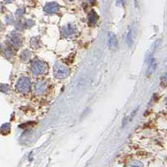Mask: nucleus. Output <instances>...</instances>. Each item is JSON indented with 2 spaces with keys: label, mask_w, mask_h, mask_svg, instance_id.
<instances>
[{
  "label": "nucleus",
  "mask_w": 167,
  "mask_h": 167,
  "mask_svg": "<svg viewBox=\"0 0 167 167\" xmlns=\"http://www.w3.org/2000/svg\"><path fill=\"white\" fill-rule=\"evenodd\" d=\"M15 87H16V90L21 94H27L30 90L31 82L27 77H21L18 80Z\"/></svg>",
  "instance_id": "nucleus-1"
},
{
  "label": "nucleus",
  "mask_w": 167,
  "mask_h": 167,
  "mask_svg": "<svg viewBox=\"0 0 167 167\" xmlns=\"http://www.w3.org/2000/svg\"><path fill=\"white\" fill-rule=\"evenodd\" d=\"M48 70V65L45 62L39 60V59H35L31 64V70L34 74L38 75V74H44Z\"/></svg>",
  "instance_id": "nucleus-2"
},
{
  "label": "nucleus",
  "mask_w": 167,
  "mask_h": 167,
  "mask_svg": "<svg viewBox=\"0 0 167 167\" xmlns=\"http://www.w3.org/2000/svg\"><path fill=\"white\" fill-rule=\"evenodd\" d=\"M54 74L57 79H65L70 74V70L65 65L56 63L54 67Z\"/></svg>",
  "instance_id": "nucleus-3"
},
{
  "label": "nucleus",
  "mask_w": 167,
  "mask_h": 167,
  "mask_svg": "<svg viewBox=\"0 0 167 167\" xmlns=\"http://www.w3.org/2000/svg\"><path fill=\"white\" fill-rule=\"evenodd\" d=\"M48 87V84L44 80H39L35 84V93L37 94H43L46 90Z\"/></svg>",
  "instance_id": "nucleus-4"
},
{
  "label": "nucleus",
  "mask_w": 167,
  "mask_h": 167,
  "mask_svg": "<svg viewBox=\"0 0 167 167\" xmlns=\"http://www.w3.org/2000/svg\"><path fill=\"white\" fill-rule=\"evenodd\" d=\"M59 9V4H56L54 2H50V3H48L44 6V11L45 13L49 14H55L57 13Z\"/></svg>",
  "instance_id": "nucleus-5"
},
{
  "label": "nucleus",
  "mask_w": 167,
  "mask_h": 167,
  "mask_svg": "<svg viewBox=\"0 0 167 167\" xmlns=\"http://www.w3.org/2000/svg\"><path fill=\"white\" fill-rule=\"evenodd\" d=\"M75 33V28L74 26H66L62 29V34L64 37H70L71 35L74 34Z\"/></svg>",
  "instance_id": "nucleus-6"
},
{
  "label": "nucleus",
  "mask_w": 167,
  "mask_h": 167,
  "mask_svg": "<svg viewBox=\"0 0 167 167\" xmlns=\"http://www.w3.org/2000/svg\"><path fill=\"white\" fill-rule=\"evenodd\" d=\"M109 46L110 49H115L117 46V38L115 34L113 33H110L109 34Z\"/></svg>",
  "instance_id": "nucleus-7"
},
{
  "label": "nucleus",
  "mask_w": 167,
  "mask_h": 167,
  "mask_svg": "<svg viewBox=\"0 0 167 167\" xmlns=\"http://www.w3.org/2000/svg\"><path fill=\"white\" fill-rule=\"evenodd\" d=\"M11 43H12V44L15 47H18V46L20 45L21 44V39L20 37H19V35L16 34V33H13L12 35H11Z\"/></svg>",
  "instance_id": "nucleus-8"
},
{
  "label": "nucleus",
  "mask_w": 167,
  "mask_h": 167,
  "mask_svg": "<svg viewBox=\"0 0 167 167\" xmlns=\"http://www.w3.org/2000/svg\"><path fill=\"white\" fill-rule=\"evenodd\" d=\"M98 20V15L94 11H91L90 13L89 14V21L90 23L92 25H94Z\"/></svg>",
  "instance_id": "nucleus-9"
},
{
  "label": "nucleus",
  "mask_w": 167,
  "mask_h": 167,
  "mask_svg": "<svg viewBox=\"0 0 167 167\" xmlns=\"http://www.w3.org/2000/svg\"><path fill=\"white\" fill-rule=\"evenodd\" d=\"M0 132L2 133L3 135H8V133L10 132V125L7 123V124H4L1 126L0 128Z\"/></svg>",
  "instance_id": "nucleus-10"
},
{
  "label": "nucleus",
  "mask_w": 167,
  "mask_h": 167,
  "mask_svg": "<svg viewBox=\"0 0 167 167\" xmlns=\"http://www.w3.org/2000/svg\"><path fill=\"white\" fill-rule=\"evenodd\" d=\"M156 63L155 61V59H153L151 63L150 64V65L148 67V70H147V74H152L154 73V71L156 70Z\"/></svg>",
  "instance_id": "nucleus-11"
},
{
  "label": "nucleus",
  "mask_w": 167,
  "mask_h": 167,
  "mask_svg": "<svg viewBox=\"0 0 167 167\" xmlns=\"http://www.w3.org/2000/svg\"><path fill=\"white\" fill-rule=\"evenodd\" d=\"M133 42V38H132V31L131 29H129V31L128 32V34L126 35V43L129 46H131Z\"/></svg>",
  "instance_id": "nucleus-12"
},
{
  "label": "nucleus",
  "mask_w": 167,
  "mask_h": 167,
  "mask_svg": "<svg viewBox=\"0 0 167 167\" xmlns=\"http://www.w3.org/2000/svg\"><path fill=\"white\" fill-rule=\"evenodd\" d=\"M30 55H31V53L29 52L28 50H25L21 54V58L23 60H27V59H29Z\"/></svg>",
  "instance_id": "nucleus-13"
},
{
  "label": "nucleus",
  "mask_w": 167,
  "mask_h": 167,
  "mask_svg": "<svg viewBox=\"0 0 167 167\" xmlns=\"http://www.w3.org/2000/svg\"><path fill=\"white\" fill-rule=\"evenodd\" d=\"M129 167H143V165L139 161H132L129 164Z\"/></svg>",
  "instance_id": "nucleus-14"
},
{
  "label": "nucleus",
  "mask_w": 167,
  "mask_h": 167,
  "mask_svg": "<svg viewBox=\"0 0 167 167\" xmlns=\"http://www.w3.org/2000/svg\"><path fill=\"white\" fill-rule=\"evenodd\" d=\"M0 90L4 93H7V91L8 90V85L7 84H2L1 87H0Z\"/></svg>",
  "instance_id": "nucleus-15"
},
{
  "label": "nucleus",
  "mask_w": 167,
  "mask_h": 167,
  "mask_svg": "<svg viewBox=\"0 0 167 167\" xmlns=\"http://www.w3.org/2000/svg\"><path fill=\"white\" fill-rule=\"evenodd\" d=\"M33 25H34V23H33V21L30 20V19L26 22V25H27V26H28V27H30V26H32Z\"/></svg>",
  "instance_id": "nucleus-16"
},
{
  "label": "nucleus",
  "mask_w": 167,
  "mask_h": 167,
  "mask_svg": "<svg viewBox=\"0 0 167 167\" xmlns=\"http://www.w3.org/2000/svg\"><path fill=\"white\" fill-rule=\"evenodd\" d=\"M11 55V52L8 49V51H6V56H8V57H9V56Z\"/></svg>",
  "instance_id": "nucleus-17"
}]
</instances>
